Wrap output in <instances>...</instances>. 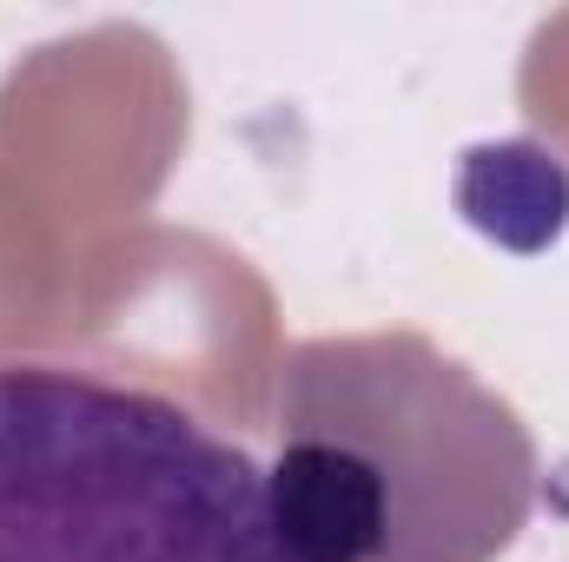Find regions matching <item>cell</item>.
I'll list each match as a JSON object with an SVG mask.
<instances>
[{
    "label": "cell",
    "instance_id": "cell-2",
    "mask_svg": "<svg viewBox=\"0 0 569 562\" xmlns=\"http://www.w3.org/2000/svg\"><path fill=\"white\" fill-rule=\"evenodd\" d=\"M0 562H298L266 463L87 371L0 364Z\"/></svg>",
    "mask_w": 569,
    "mask_h": 562
},
{
    "label": "cell",
    "instance_id": "cell-1",
    "mask_svg": "<svg viewBox=\"0 0 569 562\" xmlns=\"http://www.w3.org/2000/svg\"><path fill=\"white\" fill-rule=\"evenodd\" d=\"M298 562H490L537 503V443L418 331L318 338L279 364L266 470Z\"/></svg>",
    "mask_w": 569,
    "mask_h": 562
}]
</instances>
